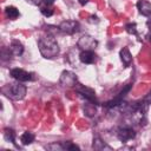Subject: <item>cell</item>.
<instances>
[{
	"instance_id": "23",
	"label": "cell",
	"mask_w": 151,
	"mask_h": 151,
	"mask_svg": "<svg viewBox=\"0 0 151 151\" xmlns=\"http://www.w3.org/2000/svg\"><path fill=\"white\" fill-rule=\"evenodd\" d=\"M88 21H90V22L92 24V22H98L99 20H98V18H97L96 15H91V17L88 18Z\"/></svg>"
},
{
	"instance_id": "20",
	"label": "cell",
	"mask_w": 151,
	"mask_h": 151,
	"mask_svg": "<svg viewBox=\"0 0 151 151\" xmlns=\"http://www.w3.org/2000/svg\"><path fill=\"white\" fill-rule=\"evenodd\" d=\"M125 29L127 33L130 34H134V35H138V32H137V25L134 22H130L125 26Z\"/></svg>"
},
{
	"instance_id": "2",
	"label": "cell",
	"mask_w": 151,
	"mask_h": 151,
	"mask_svg": "<svg viewBox=\"0 0 151 151\" xmlns=\"http://www.w3.org/2000/svg\"><path fill=\"white\" fill-rule=\"evenodd\" d=\"M26 91H27L26 86L22 85V84H20V81L14 83V84H9V85H7L6 87L2 88V92L8 98H11L13 100H20V99H22L26 96Z\"/></svg>"
},
{
	"instance_id": "10",
	"label": "cell",
	"mask_w": 151,
	"mask_h": 151,
	"mask_svg": "<svg viewBox=\"0 0 151 151\" xmlns=\"http://www.w3.org/2000/svg\"><path fill=\"white\" fill-rule=\"evenodd\" d=\"M137 8L140 14L145 17H151V4L145 0H139L137 2Z\"/></svg>"
},
{
	"instance_id": "4",
	"label": "cell",
	"mask_w": 151,
	"mask_h": 151,
	"mask_svg": "<svg viewBox=\"0 0 151 151\" xmlns=\"http://www.w3.org/2000/svg\"><path fill=\"white\" fill-rule=\"evenodd\" d=\"M59 83L61 86L64 87H73L77 85L78 83V79H77V76L76 73H73L72 71H63L61 74H60V78H59Z\"/></svg>"
},
{
	"instance_id": "25",
	"label": "cell",
	"mask_w": 151,
	"mask_h": 151,
	"mask_svg": "<svg viewBox=\"0 0 151 151\" xmlns=\"http://www.w3.org/2000/svg\"><path fill=\"white\" fill-rule=\"evenodd\" d=\"M146 25H147V27H149V28L151 29V18H150V19L147 20V22H146Z\"/></svg>"
},
{
	"instance_id": "14",
	"label": "cell",
	"mask_w": 151,
	"mask_h": 151,
	"mask_svg": "<svg viewBox=\"0 0 151 151\" xmlns=\"http://www.w3.org/2000/svg\"><path fill=\"white\" fill-rule=\"evenodd\" d=\"M33 140H34V134L32 132L26 131L20 136V142L22 145H29L33 143Z\"/></svg>"
},
{
	"instance_id": "8",
	"label": "cell",
	"mask_w": 151,
	"mask_h": 151,
	"mask_svg": "<svg viewBox=\"0 0 151 151\" xmlns=\"http://www.w3.org/2000/svg\"><path fill=\"white\" fill-rule=\"evenodd\" d=\"M117 137H118V139L120 142L125 143V142H127L130 139H133L136 137V132L130 126H122V127H119L117 130Z\"/></svg>"
},
{
	"instance_id": "18",
	"label": "cell",
	"mask_w": 151,
	"mask_h": 151,
	"mask_svg": "<svg viewBox=\"0 0 151 151\" xmlns=\"http://www.w3.org/2000/svg\"><path fill=\"white\" fill-rule=\"evenodd\" d=\"M45 149L47 150H51V151H64L65 147H64V144L63 143H51L48 145L45 146Z\"/></svg>"
},
{
	"instance_id": "17",
	"label": "cell",
	"mask_w": 151,
	"mask_h": 151,
	"mask_svg": "<svg viewBox=\"0 0 151 151\" xmlns=\"http://www.w3.org/2000/svg\"><path fill=\"white\" fill-rule=\"evenodd\" d=\"M4 138H5L7 142H11V143L14 144L15 146H18L17 143H15V133H14V131H13L12 129H5V130H4Z\"/></svg>"
},
{
	"instance_id": "3",
	"label": "cell",
	"mask_w": 151,
	"mask_h": 151,
	"mask_svg": "<svg viewBox=\"0 0 151 151\" xmlns=\"http://www.w3.org/2000/svg\"><path fill=\"white\" fill-rule=\"evenodd\" d=\"M77 46L81 51H93L98 46V41L91 35H83L81 38H79Z\"/></svg>"
},
{
	"instance_id": "21",
	"label": "cell",
	"mask_w": 151,
	"mask_h": 151,
	"mask_svg": "<svg viewBox=\"0 0 151 151\" xmlns=\"http://www.w3.org/2000/svg\"><path fill=\"white\" fill-rule=\"evenodd\" d=\"M63 144H64L65 150H79V149H80L78 145L73 144L72 142H65V143H63Z\"/></svg>"
},
{
	"instance_id": "6",
	"label": "cell",
	"mask_w": 151,
	"mask_h": 151,
	"mask_svg": "<svg viewBox=\"0 0 151 151\" xmlns=\"http://www.w3.org/2000/svg\"><path fill=\"white\" fill-rule=\"evenodd\" d=\"M9 73L12 76V78H14L15 80H18L20 83L33 80V73H29L22 68H12Z\"/></svg>"
},
{
	"instance_id": "28",
	"label": "cell",
	"mask_w": 151,
	"mask_h": 151,
	"mask_svg": "<svg viewBox=\"0 0 151 151\" xmlns=\"http://www.w3.org/2000/svg\"><path fill=\"white\" fill-rule=\"evenodd\" d=\"M149 39H150V41H151V34H150V37H149Z\"/></svg>"
},
{
	"instance_id": "1",
	"label": "cell",
	"mask_w": 151,
	"mask_h": 151,
	"mask_svg": "<svg viewBox=\"0 0 151 151\" xmlns=\"http://www.w3.org/2000/svg\"><path fill=\"white\" fill-rule=\"evenodd\" d=\"M38 47L41 55L46 59H52L59 53V45L53 35H46L38 40Z\"/></svg>"
},
{
	"instance_id": "24",
	"label": "cell",
	"mask_w": 151,
	"mask_h": 151,
	"mask_svg": "<svg viewBox=\"0 0 151 151\" xmlns=\"http://www.w3.org/2000/svg\"><path fill=\"white\" fill-rule=\"evenodd\" d=\"M53 2H54V0H44V1H42V5H46V6H51ZM42 5H41V6H42ZM39 7H40V6H39Z\"/></svg>"
},
{
	"instance_id": "19",
	"label": "cell",
	"mask_w": 151,
	"mask_h": 151,
	"mask_svg": "<svg viewBox=\"0 0 151 151\" xmlns=\"http://www.w3.org/2000/svg\"><path fill=\"white\" fill-rule=\"evenodd\" d=\"M40 12H41V14L44 17H47V18L51 17V15H53V9H52L51 6H46V5L40 6Z\"/></svg>"
},
{
	"instance_id": "7",
	"label": "cell",
	"mask_w": 151,
	"mask_h": 151,
	"mask_svg": "<svg viewBox=\"0 0 151 151\" xmlns=\"http://www.w3.org/2000/svg\"><path fill=\"white\" fill-rule=\"evenodd\" d=\"M76 91H77L81 97H84L86 100L92 101V103H94V104H98L96 93H94V91H93L92 88L86 87V86H84V85H78V84H77V85H76Z\"/></svg>"
},
{
	"instance_id": "11",
	"label": "cell",
	"mask_w": 151,
	"mask_h": 151,
	"mask_svg": "<svg viewBox=\"0 0 151 151\" xmlns=\"http://www.w3.org/2000/svg\"><path fill=\"white\" fill-rule=\"evenodd\" d=\"M8 48L13 55H21L24 53V45L19 40H12Z\"/></svg>"
},
{
	"instance_id": "16",
	"label": "cell",
	"mask_w": 151,
	"mask_h": 151,
	"mask_svg": "<svg viewBox=\"0 0 151 151\" xmlns=\"http://www.w3.org/2000/svg\"><path fill=\"white\" fill-rule=\"evenodd\" d=\"M84 112H85L88 117H93V116L97 113L96 104L92 103V101H88L87 104H85V106H84Z\"/></svg>"
},
{
	"instance_id": "13",
	"label": "cell",
	"mask_w": 151,
	"mask_h": 151,
	"mask_svg": "<svg viewBox=\"0 0 151 151\" xmlns=\"http://www.w3.org/2000/svg\"><path fill=\"white\" fill-rule=\"evenodd\" d=\"M120 59H122V61H123V64H124L125 66H127V65L131 64V61H132V55H131V53H130V51H129L127 47H123V48L120 50Z\"/></svg>"
},
{
	"instance_id": "26",
	"label": "cell",
	"mask_w": 151,
	"mask_h": 151,
	"mask_svg": "<svg viewBox=\"0 0 151 151\" xmlns=\"http://www.w3.org/2000/svg\"><path fill=\"white\" fill-rule=\"evenodd\" d=\"M78 1H79V4H80V5H85L88 0H78Z\"/></svg>"
},
{
	"instance_id": "5",
	"label": "cell",
	"mask_w": 151,
	"mask_h": 151,
	"mask_svg": "<svg viewBox=\"0 0 151 151\" xmlns=\"http://www.w3.org/2000/svg\"><path fill=\"white\" fill-rule=\"evenodd\" d=\"M59 29L66 34H74L80 29V25L76 20H65L59 25Z\"/></svg>"
},
{
	"instance_id": "12",
	"label": "cell",
	"mask_w": 151,
	"mask_h": 151,
	"mask_svg": "<svg viewBox=\"0 0 151 151\" xmlns=\"http://www.w3.org/2000/svg\"><path fill=\"white\" fill-rule=\"evenodd\" d=\"M92 147L94 149V150H98V151H104V150H112L105 142H103L99 137H94V139H93V143H92Z\"/></svg>"
},
{
	"instance_id": "27",
	"label": "cell",
	"mask_w": 151,
	"mask_h": 151,
	"mask_svg": "<svg viewBox=\"0 0 151 151\" xmlns=\"http://www.w3.org/2000/svg\"><path fill=\"white\" fill-rule=\"evenodd\" d=\"M149 99H151V91H150V93H149V96L145 98V100H149Z\"/></svg>"
},
{
	"instance_id": "9",
	"label": "cell",
	"mask_w": 151,
	"mask_h": 151,
	"mask_svg": "<svg viewBox=\"0 0 151 151\" xmlns=\"http://www.w3.org/2000/svg\"><path fill=\"white\" fill-rule=\"evenodd\" d=\"M79 60L83 64H93L97 60V55L93 51H81L79 54Z\"/></svg>"
},
{
	"instance_id": "22",
	"label": "cell",
	"mask_w": 151,
	"mask_h": 151,
	"mask_svg": "<svg viewBox=\"0 0 151 151\" xmlns=\"http://www.w3.org/2000/svg\"><path fill=\"white\" fill-rule=\"evenodd\" d=\"M26 1H27V2H31V4H33V5H37V6H41L44 0H26Z\"/></svg>"
},
{
	"instance_id": "15",
	"label": "cell",
	"mask_w": 151,
	"mask_h": 151,
	"mask_svg": "<svg viewBox=\"0 0 151 151\" xmlns=\"http://www.w3.org/2000/svg\"><path fill=\"white\" fill-rule=\"evenodd\" d=\"M5 13H6L7 18H9V19H12V20L17 19V18L20 15V13H19L18 8H17V7H14V6H7V7L5 8Z\"/></svg>"
}]
</instances>
